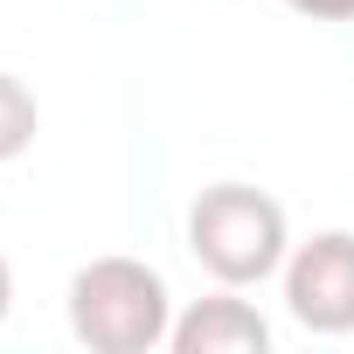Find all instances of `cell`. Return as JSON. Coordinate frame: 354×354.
Here are the masks:
<instances>
[{
  "label": "cell",
  "mask_w": 354,
  "mask_h": 354,
  "mask_svg": "<svg viewBox=\"0 0 354 354\" xmlns=\"http://www.w3.org/2000/svg\"><path fill=\"white\" fill-rule=\"evenodd\" d=\"M188 250L195 264L216 278V285H264L285 271L292 257V230H285V209L250 188V181H216L188 202Z\"/></svg>",
  "instance_id": "cell-1"
},
{
  "label": "cell",
  "mask_w": 354,
  "mask_h": 354,
  "mask_svg": "<svg viewBox=\"0 0 354 354\" xmlns=\"http://www.w3.org/2000/svg\"><path fill=\"white\" fill-rule=\"evenodd\" d=\"M70 333L91 354H153L174 333L167 278L146 257H91L70 278Z\"/></svg>",
  "instance_id": "cell-2"
},
{
  "label": "cell",
  "mask_w": 354,
  "mask_h": 354,
  "mask_svg": "<svg viewBox=\"0 0 354 354\" xmlns=\"http://www.w3.org/2000/svg\"><path fill=\"white\" fill-rule=\"evenodd\" d=\"M285 306L306 333H354V230H319L285 257Z\"/></svg>",
  "instance_id": "cell-3"
},
{
  "label": "cell",
  "mask_w": 354,
  "mask_h": 354,
  "mask_svg": "<svg viewBox=\"0 0 354 354\" xmlns=\"http://www.w3.org/2000/svg\"><path fill=\"white\" fill-rule=\"evenodd\" d=\"M174 354H264L271 347V319L236 299V285H223L216 299H195L188 313H174V333H167Z\"/></svg>",
  "instance_id": "cell-4"
},
{
  "label": "cell",
  "mask_w": 354,
  "mask_h": 354,
  "mask_svg": "<svg viewBox=\"0 0 354 354\" xmlns=\"http://www.w3.org/2000/svg\"><path fill=\"white\" fill-rule=\"evenodd\" d=\"M35 132H42L35 91H28L21 77H8V70H0V160H21V153L35 146Z\"/></svg>",
  "instance_id": "cell-5"
},
{
  "label": "cell",
  "mask_w": 354,
  "mask_h": 354,
  "mask_svg": "<svg viewBox=\"0 0 354 354\" xmlns=\"http://www.w3.org/2000/svg\"><path fill=\"white\" fill-rule=\"evenodd\" d=\"M285 8L306 21H354V0H285Z\"/></svg>",
  "instance_id": "cell-6"
},
{
  "label": "cell",
  "mask_w": 354,
  "mask_h": 354,
  "mask_svg": "<svg viewBox=\"0 0 354 354\" xmlns=\"http://www.w3.org/2000/svg\"><path fill=\"white\" fill-rule=\"evenodd\" d=\"M8 306H15V271H8V257H0V319H8Z\"/></svg>",
  "instance_id": "cell-7"
}]
</instances>
